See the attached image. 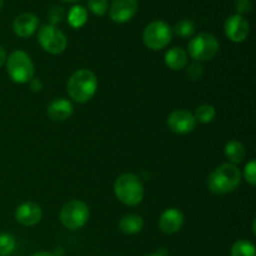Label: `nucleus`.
<instances>
[{"label": "nucleus", "instance_id": "nucleus-17", "mask_svg": "<svg viewBox=\"0 0 256 256\" xmlns=\"http://www.w3.org/2000/svg\"><path fill=\"white\" fill-rule=\"evenodd\" d=\"M144 228V220L138 214H126L120 219V232L126 235H135L140 232Z\"/></svg>", "mask_w": 256, "mask_h": 256}, {"label": "nucleus", "instance_id": "nucleus-27", "mask_svg": "<svg viewBox=\"0 0 256 256\" xmlns=\"http://www.w3.org/2000/svg\"><path fill=\"white\" fill-rule=\"evenodd\" d=\"M202 74H204V68H202L200 62H194L188 66L186 75L192 82H198V80L202 79Z\"/></svg>", "mask_w": 256, "mask_h": 256}, {"label": "nucleus", "instance_id": "nucleus-2", "mask_svg": "<svg viewBox=\"0 0 256 256\" xmlns=\"http://www.w3.org/2000/svg\"><path fill=\"white\" fill-rule=\"evenodd\" d=\"M68 94L74 102H88L92 99L98 90V78L92 70L80 69L76 70L69 78L66 84Z\"/></svg>", "mask_w": 256, "mask_h": 256}, {"label": "nucleus", "instance_id": "nucleus-29", "mask_svg": "<svg viewBox=\"0 0 256 256\" xmlns=\"http://www.w3.org/2000/svg\"><path fill=\"white\" fill-rule=\"evenodd\" d=\"M29 82H30V89H32V92H39L40 90L42 89V84L39 79H35V78H32Z\"/></svg>", "mask_w": 256, "mask_h": 256}, {"label": "nucleus", "instance_id": "nucleus-30", "mask_svg": "<svg viewBox=\"0 0 256 256\" xmlns=\"http://www.w3.org/2000/svg\"><path fill=\"white\" fill-rule=\"evenodd\" d=\"M6 62V52L2 46H0V68Z\"/></svg>", "mask_w": 256, "mask_h": 256}, {"label": "nucleus", "instance_id": "nucleus-31", "mask_svg": "<svg viewBox=\"0 0 256 256\" xmlns=\"http://www.w3.org/2000/svg\"><path fill=\"white\" fill-rule=\"evenodd\" d=\"M30 256H55L52 252H35V254L30 255Z\"/></svg>", "mask_w": 256, "mask_h": 256}, {"label": "nucleus", "instance_id": "nucleus-23", "mask_svg": "<svg viewBox=\"0 0 256 256\" xmlns=\"http://www.w3.org/2000/svg\"><path fill=\"white\" fill-rule=\"evenodd\" d=\"M16 248V242L12 234H0V256H9Z\"/></svg>", "mask_w": 256, "mask_h": 256}, {"label": "nucleus", "instance_id": "nucleus-32", "mask_svg": "<svg viewBox=\"0 0 256 256\" xmlns=\"http://www.w3.org/2000/svg\"><path fill=\"white\" fill-rule=\"evenodd\" d=\"M60 2H78L80 0H60Z\"/></svg>", "mask_w": 256, "mask_h": 256}, {"label": "nucleus", "instance_id": "nucleus-20", "mask_svg": "<svg viewBox=\"0 0 256 256\" xmlns=\"http://www.w3.org/2000/svg\"><path fill=\"white\" fill-rule=\"evenodd\" d=\"M176 36L182 38V39H186V38H192L195 34V24L192 20L190 19H182L174 25L172 29Z\"/></svg>", "mask_w": 256, "mask_h": 256}, {"label": "nucleus", "instance_id": "nucleus-33", "mask_svg": "<svg viewBox=\"0 0 256 256\" xmlns=\"http://www.w3.org/2000/svg\"><path fill=\"white\" fill-rule=\"evenodd\" d=\"M255 225H256V222L254 220L252 222V232H254V235H256V229H255Z\"/></svg>", "mask_w": 256, "mask_h": 256}, {"label": "nucleus", "instance_id": "nucleus-26", "mask_svg": "<svg viewBox=\"0 0 256 256\" xmlns=\"http://www.w3.org/2000/svg\"><path fill=\"white\" fill-rule=\"evenodd\" d=\"M244 179L246 182H249L250 186H255L256 185V162L255 160H250L244 168Z\"/></svg>", "mask_w": 256, "mask_h": 256}, {"label": "nucleus", "instance_id": "nucleus-21", "mask_svg": "<svg viewBox=\"0 0 256 256\" xmlns=\"http://www.w3.org/2000/svg\"><path fill=\"white\" fill-rule=\"evenodd\" d=\"M215 115H216V110H215V108L212 105L202 104L195 110L194 118L198 122L209 124V122H212L215 119Z\"/></svg>", "mask_w": 256, "mask_h": 256}, {"label": "nucleus", "instance_id": "nucleus-8", "mask_svg": "<svg viewBox=\"0 0 256 256\" xmlns=\"http://www.w3.org/2000/svg\"><path fill=\"white\" fill-rule=\"evenodd\" d=\"M38 42L40 46L49 54H62L68 46V38L59 28L45 24L38 32Z\"/></svg>", "mask_w": 256, "mask_h": 256}, {"label": "nucleus", "instance_id": "nucleus-1", "mask_svg": "<svg viewBox=\"0 0 256 256\" xmlns=\"http://www.w3.org/2000/svg\"><path fill=\"white\" fill-rule=\"evenodd\" d=\"M242 182V172L230 162L222 164L209 175L208 188L215 195H226L238 189Z\"/></svg>", "mask_w": 256, "mask_h": 256}, {"label": "nucleus", "instance_id": "nucleus-9", "mask_svg": "<svg viewBox=\"0 0 256 256\" xmlns=\"http://www.w3.org/2000/svg\"><path fill=\"white\" fill-rule=\"evenodd\" d=\"M224 32L230 42H242L249 36L250 24L242 15H230L224 22Z\"/></svg>", "mask_w": 256, "mask_h": 256}, {"label": "nucleus", "instance_id": "nucleus-15", "mask_svg": "<svg viewBox=\"0 0 256 256\" xmlns=\"http://www.w3.org/2000/svg\"><path fill=\"white\" fill-rule=\"evenodd\" d=\"M46 114L49 119L54 120V122H65V120L70 119V116L74 114V106H72L70 100L64 99V98H58L50 102Z\"/></svg>", "mask_w": 256, "mask_h": 256}, {"label": "nucleus", "instance_id": "nucleus-3", "mask_svg": "<svg viewBox=\"0 0 256 256\" xmlns=\"http://www.w3.org/2000/svg\"><path fill=\"white\" fill-rule=\"evenodd\" d=\"M114 194L124 205L136 206L144 199V186L136 175L122 174L115 182Z\"/></svg>", "mask_w": 256, "mask_h": 256}, {"label": "nucleus", "instance_id": "nucleus-11", "mask_svg": "<svg viewBox=\"0 0 256 256\" xmlns=\"http://www.w3.org/2000/svg\"><path fill=\"white\" fill-rule=\"evenodd\" d=\"M168 126L175 134L186 135L195 129L196 120H195L194 115L188 110H174L168 118Z\"/></svg>", "mask_w": 256, "mask_h": 256}, {"label": "nucleus", "instance_id": "nucleus-22", "mask_svg": "<svg viewBox=\"0 0 256 256\" xmlns=\"http://www.w3.org/2000/svg\"><path fill=\"white\" fill-rule=\"evenodd\" d=\"M232 256H256L255 245L249 240H238L232 246Z\"/></svg>", "mask_w": 256, "mask_h": 256}, {"label": "nucleus", "instance_id": "nucleus-24", "mask_svg": "<svg viewBox=\"0 0 256 256\" xmlns=\"http://www.w3.org/2000/svg\"><path fill=\"white\" fill-rule=\"evenodd\" d=\"M88 9L98 16H104L109 9V2L108 0H86Z\"/></svg>", "mask_w": 256, "mask_h": 256}, {"label": "nucleus", "instance_id": "nucleus-12", "mask_svg": "<svg viewBox=\"0 0 256 256\" xmlns=\"http://www.w3.org/2000/svg\"><path fill=\"white\" fill-rule=\"evenodd\" d=\"M39 28V18L32 12H22L12 22V32L16 36L26 39L30 38Z\"/></svg>", "mask_w": 256, "mask_h": 256}, {"label": "nucleus", "instance_id": "nucleus-35", "mask_svg": "<svg viewBox=\"0 0 256 256\" xmlns=\"http://www.w3.org/2000/svg\"><path fill=\"white\" fill-rule=\"evenodd\" d=\"M148 256H162V255H160V254H152V255H148Z\"/></svg>", "mask_w": 256, "mask_h": 256}, {"label": "nucleus", "instance_id": "nucleus-13", "mask_svg": "<svg viewBox=\"0 0 256 256\" xmlns=\"http://www.w3.org/2000/svg\"><path fill=\"white\" fill-rule=\"evenodd\" d=\"M42 208L34 202H24L15 212V219L22 226H34L42 220Z\"/></svg>", "mask_w": 256, "mask_h": 256}, {"label": "nucleus", "instance_id": "nucleus-14", "mask_svg": "<svg viewBox=\"0 0 256 256\" xmlns=\"http://www.w3.org/2000/svg\"><path fill=\"white\" fill-rule=\"evenodd\" d=\"M184 225V214L176 208L165 210L159 219V228L165 234H175Z\"/></svg>", "mask_w": 256, "mask_h": 256}, {"label": "nucleus", "instance_id": "nucleus-10", "mask_svg": "<svg viewBox=\"0 0 256 256\" xmlns=\"http://www.w3.org/2000/svg\"><path fill=\"white\" fill-rule=\"evenodd\" d=\"M138 8H139L138 0H112L108 12L112 22L116 24H124L135 16Z\"/></svg>", "mask_w": 256, "mask_h": 256}, {"label": "nucleus", "instance_id": "nucleus-16", "mask_svg": "<svg viewBox=\"0 0 256 256\" xmlns=\"http://www.w3.org/2000/svg\"><path fill=\"white\" fill-rule=\"evenodd\" d=\"M164 62L169 69L182 70L188 64V54L182 48L174 46L165 52Z\"/></svg>", "mask_w": 256, "mask_h": 256}, {"label": "nucleus", "instance_id": "nucleus-18", "mask_svg": "<svg viewBox=\"0 0 256 256\" xmlns=\"http://www.w3.org/2000/svg\"><path fill=\"white\" fill-rule=\"evenodd\" d=\"M224 154L225 156L229 159L230 164H240L242 160L245 159V155H246V152H245V146L238 140H230L224 148Z\"/></svg>", "mask_w": 256, "mask_h": 256}, {"label": "nucleus", "instance_id": "nucleus-7", "mask_svg": "<svg viewBox=\"0 0 256 256\" xmlns=\"http://www.w3.org/2000/svg\"><path fill=\"white\" fill-rule=\"evenodd\" d=\"M90 216L89 206L80 200H70L60 212V222L62 226L69 230L82 229Z\"/></svg>", "mask_w": 256, "mask_h": 256}, {"label": "nucleus", "instance_id": "nucleus-19", "mask_svg": "<svg viewBox=\"0 0 256 256\" xmlns=\"http://www.w3.org/2000/svg\"><path fill=\"white\" fill-rule=\"evenodd\" d=\"M68 22L74 29H80L88 22V10L82 5H74L66 15Z\"/></svg>", "mask_w": 256, "mask_h": 256}, {"label": "nucleus", "instance_id": "nucleus-34", "mask_svg": "<svg viewBox=\"0 0 256 256\" xmlns=\"http://www.w3.org/2000/svg\"><path fill=\"white\" fill-rule=\"evenodd\" d=\"M4 2H5V0H0V9H2V8L4 6Z\"/></svg>", "mask_w": 256, "mask_h": 256}, {"label": "nucleus", "instance_id": "nucleus-25", "mask_svg": "<svg viewBox=\"0 0 256 256\" xmlns=\"http://www.w3.org/2000/svg\"><path fill=\"white\" fill-rule=\"evenodd\" d=\"M64 18H65V10L62 9L60 5H52V6L49 9V12H48V19H49L50 25H54V26H56L58 24H60V22L64 20Z\"/></svg>", "mask_w": 256, "mask_h": 256}, {"label": "nucleus", "instance_id": "nucleus-28", "mask_svg": "<svg viewBox=\"0 0 256 256\" xmlns=\"http://www.w3.org/2000/svg\"><path fill=\"white\" fill-rule=\"evenodd\" d=\"M235 9L238 14L244 16V14H248L252 9V0H235Z\"/></svg>", "mask_w": 256, "mask_h": 256}, {"label": "nucleus", "instance_id": "nucleus-6", "mask_svg": "<svg viewBox=\"0 0 256 256\" xmlns=\"http://www.w3.org/2000/svg\"><path fill=\"white\" fill-rule=\"evenodd\" d=\"M172 29L162 20H154L145 26L142 32V42L152 50H162L170 44Z\"/></svg>", "mask_w": 256, "mask_h": 256}, {"label": "nucleus", "instance_id": "nucleus-4", "mask_svg": "<svg viewBox=\"0 0 256 256\" xmlns=\"http://www.w3.org/2000/svg\"><path fill=\"white\" fill-rule=\"evenodd\" d=\"M6 70L10 79L16 84H25L34 78V64L22 50H15L6 59Z\"/></svg>", "mask_w": 256, "mask_h": 256}, {"label": "nucleus", "instance_id": "nucleus-5", "mask_svg": "<svg viewBox=\"0 0 256 256\" xmlns=\"http://www.w3.org/2000/svg\"><path fill=\"white\" fill-rule=\"evenodd\" d=\"M220 42L210 32L195 35L188 45V52L195 62H209L219 52Z\"/></svg>", "mask_w": 256, "mask_h": 256}]
</instances>
